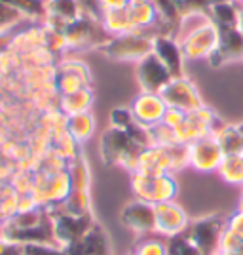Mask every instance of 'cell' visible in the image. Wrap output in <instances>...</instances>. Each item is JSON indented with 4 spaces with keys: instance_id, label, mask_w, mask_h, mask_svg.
I'll use <instances>...</instances> for the list:
<instances>
[{
    "instance_id": "cell-5",
    "label": "cell",
    "mask_w": 243,
    "mask_h": 255,
    "mask_svg": "<svg viewBox=\"0 0 243 255\" xmlns=\"http://www.w3.org/2000/svg\"><path fill=\"white\" fill-rule=\"evenodd\" d=\"M63 34L67 38V46H69V52L71 50H89V48H101L103 44L110 38V34L105 31L103 23L89 17L82 13L76 21L69 23L63 29Z\"/></svg>"
},
{
    "instance_id": "cell-16",
    "label": "cell",
    "mask_w": 243,
    "mask_h": 255,
    "mask_svg": "<svg viewBox=\"0 0 243 255\" xmlns=\"http://www.w3.org/2000/svg\"><path fill=\"white\" fill-rule=\"evenodd\" d=\"M152 53L165 65V69L169 71L173 78L186 76V73H184L186 57L182 53V48H180V42L177 36H173V34H156L154 42H152Z\"/></svg>"
},
{
    "instance_id": "cell-33",
    "label": "cell",
    "mask_w": 243,
    "mask_h": 255,
    "mask_svg": "<svg viewBox=\"0 0 243 255\" xmlns=\"http://www.w3.org/2000/svg\"><path fill=\"white\" fill-rule=\"evenodd\" d=\"M133 124H135V118L131 117V111H129V109L120 107V109H114V111L110 113V126L112 128H118V129L127 131Z\"/></svg>"
},
{
    "instance_id": "cell-38",
    "label": "cell",
    "mask_w": 243,
    "mask_h": 255,
    "mask_svg": "<svg viewBox=\"0 0 243 255\" xmlns=\"http://www.w3.org/2000/svg\"><path fill=\"white\" fill-rule=\"evenodd\" d=\"M0 255H23V246L0 233Z\"/></svg>"
},
{
    "instance_id": "cell-24",
    "label": "cell",
    "mask_w": 243,
    "mask_h": 255,
    "mask_svg": "<svg viewBox=\"0 0 243 255\" xmlns=\"http://www.w3.org/2000/svg\"><path fill=\"white\" fill-rule=\"evenodd\" d=\"M67 171L73 183V191H89L91 187V170L84 154L67 164Z\"/></svg>"
},
{
    "instance_id": "cell-2",
    "label": "cell",
    "mask_w": 243,
    "mask_h": 255,
    "mask_svg": "<svg viewBox=\"0 0 243 255\" xmlns=\"http://www.w3.org/2000/svg\"><path fill=\"white\" fill-rule=\"evenodd\" d=\"M129 189L133 192V198L156 206V204L175 200L179 194V183L173 173L145 175V173L133 171L129 173Z\"/></svg>"
},
{
    "instance_id": "cell-43",
    "label": "cell",
    "mask_w": 243,
    "mask_h": 255,
    "mask_svg": "<svg viewBox=\"0 0 243 255\" xmlns=\"http://www.w3.org/2000/svg\"><path fill=\"white\" fill-rule=\"evenodd\" d=\"M234 4H238V6H243V0H232Z\"/></svg>"
},
{
    "instance_id": "cell-34",
    "label": "cell",
    "mask_w": 243,
    "mask_h": 255,
    "mask_svg": "<svg viewBox=\"0 0 243 255\" xmlns=\"http://www.w3.org/2000/svg\"><path fill=\"white\" fill-rule=\"evenodd\" d=\"M243 240L240 236H236L234 233H230L228 229H224L219 240V254H238V250L242 248Z\"/></svg>"
},
{
    "instance_id": "cell-37",
    "label": "cell",
    "mask_w": 243,
    "mask_h": 255,
    "mask_svg": "<svg viewBox=\"0 0 243 255\" xmlns=\"http://www.w3.org/2000/svg\"><path fill=\"white\" fill-rule=\"evenodd\" d=\"M226 229L243 240V212L236 210L226 217Z\"/></svg>"
},
{
    "instance_id": "cell-26",
    "label": "cell",
    "mask_w": 243,
    "mask_h": 255,
    "mask_svg": "<svg viewBox=\"0 0 243 255\" xmlns=\"http://www.w3.org/2000/svg\"><path fill=\"white\" fill-rule=\"evenodd\" d=\"M57 210L74 213V215H93V202L89 191H73L63 204L55 206ZM53 210V208H52Z\"/></svg>"
},
{
    "instance_id": "cell-28",
    "label": "cell",
    "mask_w": 243,
    "mask_h": 255,
    "mask_svg": "<svg viewBox=\"0 0 243 255\" xmlns=\"http://www.w3.org/2000/svg\"><path fill=\"white\" fill-rule=\"evenodd\" d=\"M131 255H169V242L158 234L137 238Z\"/></svg>"
},
{
    "instance_id": "cell-25",
    "label": "cell",
    "mask_w": 243,
    "mask_h": 255,
    "mask_svg": "<svg viewBox=\"0 0 243 255\" xmlns=\"http://www.w3.org/2000/svg\"><path fill=\"white\" fill-rule=\"evenodd\" d=\"M10 6L11 10L19 11L25 19L44 21L46 19V0H0Z\"/></svg>"
},
{
    "instance_id": "cell-9",
    "label": "cell",
    "mask_w": 243,
    "mask_h": 255,
    "mask_svg": "<svg viewBox=\"0 0 243 255\" xmlns=\"http://www.w3.org/2000/svg\"><path fill=\"white\" fill-rule=\"evenodd\" d=\"M222 158L224 150L215 133L196 139L188 145V168L198 173H217Z\"/></svg>"
},
{
    "instance_id": "cell-40",
    "label": "cell",
    "mask_w": 243,
    "mask_h": 255,
    "mask_svg": "<svg viewBox=\"0 0 243 255\" xmlns=\"http://www.w3.org/2000/svg\"><path fill=\"white\" fill-rule=\"evenodd\" d=\"M238 31L243 36V6H238Z\"/></svg>"
},
{
    "instance_id": "cell-10",
    "label": "cell",
    "mask_w": 243,
    "mask_h": 255,
    "mask_svg": "<svg viewBox=\"0 0 243 255\" xmlns=\"http://www.w3.org/2000/svg\"><path fill=\"white\" fill-rule=\"evenodd\" d=\"M226 229V219L219 215H207L198 221H192L186 236L194 244L198 246L203 255H217L219 254V240H221L222 231Z\"/></svg>"
},
{
    "instance_id": "cell-42",
    "label": "cell",
    "mask_w": 243,
    "mask_h": 255,
    "mask_svg": "<svg viewBox=\"0 0 243 255\" xmlns=\"http://www.w3.org/2000/svg\"><path fill=\"white\" fill-rule=\"evenodd\" d=\"M143 2H150V0H131V4H143Z\"/></svg>"
},
{
    "instance_id": "cell-44",
    "label": "cell",
    "mask_w": 243,
    "mask_h": 255,
    "mask_svg": "<svg viewBox=\"0 0 243 255\" xmlns=\"http://www.w3.org/2000/svg\"><path fill=\"white\" fill-rule=\"evenodd\" d=\"M129 255H131V254H129Z\"/></svg>"
},
{
    "instance_id": "cell-29",
    "label": "cell",
    "mask_w": 243,
    "mask_h": 255,
    "mask_svg": "<svg viewBox=\"0 0 243 255\" xmlns=\"http://www.w3.org/2000/svg\"><path fill=\"white\" fill-rule=\"evenodd\" d=\"M52 147L57 150L67 162H73L74 158H78V156L82 154V149H80L82 145H80L69 131H63V133L55 135V137H53Z\"/></svg>"
},
{
    "instance_id": "cell-30",
    "label": "cell",
    "mask_w": 243,
    "mask_h": 255,
    "mask_svg": "<svg viewBox=\"0 0 243 255\" xmlns=\"http://www.w3.org/2000/svg\"><path fill=\"white\" fill-rule=\"evenodd\" d=\"M148 131H150V141H152V145H156V147H173V145H179L175 129H171L169 126H165V124H162V122H160L158 126L150 128Z\"/></svg>"
},
{
    "instance_id": "cell-32",
    "label": "cell",
    "mask_w": 243,
    "mask_h": 255,
    "mask_svg": "<svg viewBox=\"0 0 243 255\" xmlns=\"http://www.w3.org/2000/svg\"><path fill=\"white\" fill-rule=\"evenodd\" d=\"M23 21H25V17H23L19 11L11 10L10 6H6V4L0 2V32L13 31Z\"/></svg>"
},
{
    "instance_id": "cell-23",
    "label": "cell",
    "mask_w": 243,
    "mask_h": 255,
    "mask_svg": "<svg viewBox=\"0 0 243 255\" xmlns=\"http://www.w3.org/2000/svg\"><path fill=\"white\" fill-rule=\"evenodd\" d=\"M103 27L110 36H116V34H126V32H133L135 27L131 23L129 17V10L122 8V10H110L105 11L103 15Z\"/></svg>"
},
{
    "instance_id": "cell-18",
    "label": "cell",
    "mask_w": 243,
    "mask_h": 255,
    "mask_svg": "<svg viewBox=\"0 0 243 255\" xmlns=\"http://www.w3.org/2000/svg\"><path fill=\"white\" fill-rule=\"evenodd\" d=\"M65 252L67 255H112L110 254L112 248H110V240L105 231L97 223H93Z\"/></svg>"
},
{
    "instance_id": "cell-11",
    "label": "cell",
    "mask_w": 243,
    "mask_h": 255,
    "mask_svg": "<svg viewBox=\"0 0 243 255\" xmlns=\"http://www.w3.org/2000/svg\"><path fill=\"white\" fill-rule=\"evenodd\" d=\"M154 215H156V234L162 238H175L188 231L190 227V215L175 200L162 202L154 206Z\"/></svg>"
},
{
    "instance_id": "cell-21",
    "label": "cell",
    "mask_w": 243,
    "mask_h": 255,
    "mask_svg": "<svg viewBox=\"0 0 243 255\" xmlns=\"http://www.w3.org/2000/svg\"><path fill=\"white\" fill-rule=\"evenodd\" d=\"M95 117L89 113H80V115H73V117L67 118V131L73 135L80 145L87 143L89 139L93 137L95 133Z\"/></svg>"
},
{
    "instance_id": "cell-13",
    "label": "cell",
    "mask_w": 243,
    "mask_h": 255,
    "mask_svg": "<svg viewBox=\"0 0 243 255\" xmlns=\"http://www.w3.org/2000/svg\"><path fill=\"white\" fill-rule=\"evenodd\" d=\"M120 221L129 233H133L137 238L156 234V215H154V206L143 200L133 198L127 202L122 212H120Z\"/></svg>"
},
{
    "instance_id": "cell-20",
    "label": "cell",
    "mask_w": 243,
    "mask_h": 255,
    "mask_svg": "<svg viewBox=\"0 0 243 255\" xmlns=\"http://www.w3.org/2000/svg\"><path fill=\"white\" fill-rule=\"evenodd\" d=\"M95 101V94L91 88H84L80 92H74L69 96H59V103L57 109L63 113L65 117H73V115H80V113H89Z\"/></svg>"
},
{
    "instance_id": "cell-17",
    "label": "cell",
    "mask_w": 243,
    "mask_h": 255,
    "mask_svg": "<svg viewBox=\"0 0 243 255\" xmlns=\"http://www.w3.org/2000/svg\"><path fill=\"white\" fill-rule=\"evenodd\" d=\"M171 78H173L171 73L154 53L147 55L145 59H141L137 63V82L141 92L162 94L163 88L171 82Z\"/></svg>"
},
{
    "instance_id": "cell-36",
    "label": "cell",
    "mask_w": 243,
    "mask_h": 255,
    "mask_svg": "<svg viewBox=\"0 0 243 255\" xmlns=\"http://www.w3.org/2000/svg\"><path fill=\"white\" fill-rule=\"evenodd\" d=\"M186 115H188V113H182V111H179V109L167 107V111H165V115H163L162 124L169 126L171 129H179V128L182 126V122L186 120Z\"/></svg>"
},
{
    "instance_id": "cell-6",
    "label": "cell",
    "mask_w": 243,
    "mask_h": 255,
    "mask_svg": "<svg viewBox=\"0 0 243 255\" xmlns=\"http://www.w3.org/2000/svg\"><path fill=\"white\" fill-rule=\"evenodd\" d=\"M50 221H52V236L53 244L59 248H71V246L82 236V234L95 223L93 215H74L53 208L50 210Z\"/></svg>"
},
{
    "instance_id": "cell-22",
    "label": "cell",
    "mask_w": 243,
    "mask_h": 255,
    "mask_svg": "<svg viewBox=\"0 0 243 255\" xmlns=\"http://www.w3.org/2000/svg\"><path fill=\"white\" fill-rule=\"evenodd\" d=\"M217 175L232 187H243V154H224Z\"/></svg>"
},
{
    "instance_id": "cell-14",
    "label": "cell",
    "mask_w": 243,
    "mask_h": 255,
    "mask_svg": "<svg viewBox=\"0 0 243 255\" xmlns=\"http://www.w3.org/2000/svg\"><path fill=\"white\" fill-rule=\"evenodd\" d=\"M145 175H167L177 173V150L173 147H145L139 154L137 170Z\"/></svg>"
},
{
    "instance_id": "cell-3",
    "label": "cell",
    "mask_w": 243,
    "mask_h": 255,
    "mask_svg": "<svg viewBox=\"0 0 243 255\" xmlns=\"http://www.w3.org/2000/svg\"><path fill=\"white\" fill-rule=\"evenodd\" d=\"M152 42H154L152 32L133 31L110 36L99 48V52L106 55L108 59H114V61H135V63H139L141 59H145L147 55L152 53Z\"/></svg>"
},
{
    "instance_id": "cell-35",
    "label": "cell",
    "mask_w": 243,
    "mask_h": 255,
    "mask_svg": "<svg viewBox=\"0 0 243 255\" xmlns=\"http://www.w3.org/2000/svg\"><path fill=\"white\" fill-rule=\"evenodd\" d=\"M23 255H67V252L55 244H25Z\"/></svg>"
},
{
    "instance_id": "cell-12",
    "label": "cell",
    "mask_w": 243,
    "mask_h": 255,
    "mask_svg": "<svg viewBox=\"0 0 243 255\" xmlns=\"http://www.w3.org/2000/svg\"><path fill=\"white\" fill-rule=\"evenodd\" d=\"M160 96L163 97L167 107L179 109L182 113H192V111L205 105L198 86L194 84L188 76L171 78V82L163 88V92Z\"/></svg>"
},
{
    "instance_id": "cell-41",
    "label": "cell",
    "mask_w": 243,
    "mask_h": 255,
    "mask_svg": "<svg viewBox=\"0 0 243 255\" xmlns=\"http://www.w3.org/2000/svg\"><path fill=\"white\" fill-rule=\"evenodd\" d=\"M236 210H240V212H243V192L240 194V200H238V206H236Z\"/></svg>"
},
{
    "instance_id": "cell-15",
    "label": "cell",
    "mask_w": 243,
    "mask_h": 255,
    "mask_svg": "<svg viewBox=\"0 0 243 255\" xmlns=\"http://www.w3.org/2000/svg\"><path fill=\"white\" fill-rule=\"evenodd\" d=\"M131 117L135 118L139 126L150 128L158 126L163 120V115L167 111V103L163 101V97L160 94H150V92H139L135 99L129 105Z\"/></svg>"
},
{
    "instance_id": "cell-4",
    "label": "cell",
    "mask_w": 243,
    "mask_h": 255,
    "mask_svg": "<svg viewBox=\"0 0 243 255\" xmlns=\"http://www.w3.org/2000/svg\"><path fill=\"white\" fill-rule=\"evenodd\" d=\"M177 38L186 61H201V59L209 61L213 53L217 52L221 40L219 29L207 17H201L194 27H190V31H182Z\"/></svg>"
},
{
    "instance_id": "cell-1",
    "label": "cell",
    "mask_w": 243,
    "mask_h": 255,
    "mask_svg": "<svg viewBox=\"0 0 243 255\" xmlns=\"http://www.w3.org/2000/svg\"><path fill=\"white\" fill-rule=\"evenodd\" d=\"M143 147H139L129 133L118 128H108L105 133L101 135L99 141V154L105 164L110 166H122L129 173L137 170L139 154Z\"/></svg>"
},
{
    "instance_id": "cell-8",
    "label": "cell",
    "mask_w": 243,
    "mask_h": 255,
    "mask_svg": "<svg viewBox=\"0 0 243 255\" xmlns=\"http://www.w3.org/2000/svg\"><path fill=\"white\" fill-rule=\"evenodd\" d=\"M224 122H221V118L217 117V113L211 107L203 105L196 111H192L186 115V120L182 122V126L179 129H175L177 133V141L180 145H190L192 141L201 139L205 135L215 133Z\"/></svg>"
},
{
    "instance_id": "cell-7",
    "label": "cell",
    "mask_w": 243,
    "mask_h": 255,
    "mask_svg": "<svg viewBox=\"0 0 243 255\" xmlns=\"http://www.w3.org/2000/svg\"><path fill=\"white\" fill-rule=\"evenodd\" d=\"M91 71L89 67L74 57H61L55 63V90L59 96H69L84 88H91Z\"/></svg>"
},
{
    "instance_id": "cell-27",
    "label": "cell",
    "mask_w": 243,
    "mask_h": 255,
    "mask_svg": "<svg viewBox=\"0 0 243 255\" xmlns=\"http://www.w3.org/2000/svg\"><path fill=\"white\" fill-rule=\"evenodd\" d=\"M219 2H222V0H173L180 21L194 17V15H205L207 17L209 10Z\"/></svg>"
},
{
    "instance_id": "cell-19",
    "label": "cell",
    "mask_w": 243,
    "mask_h": 255,
    "mask_svg": "<svg viewBox=\"0 0 243 255\" xmlns=\"http://www.w3.org/2000/svg\"><path fill=\"white\" fill-rule=\"evenodd\" d=\"M82 6L78 0H46V23L52 29L63 31L69 23L76 21L82 15Z\"/></svg>"
},
{
    "instance_id": "cell-31",
    "label": "cell",
    "mask_w": 243,
    "mask_h": 255,
    "mask_svg": "<svg viewBox=\"0 0 243 255\" xmlns=\"http://www.w3.org/2000/svg\"><path fill=\"white\" fill-rule=\"evenodd\" d=\"M169 255H203L186 234L169 238Z\"/></svg>"
},
{
    "instance_id": "cell-39",
    "label": "cell",
    "mask_w": 243,
    "mask_h": 255,
    "mask_svg": "<svg viewBox=\"0 0 243 255\" xmlns=\"http://www.w3.org/2000/svg\"><path fill=\"white\" fill-rule=\"evenodd\" d=\"M101 4H103L105 11L122 10V8H127L131 4V0H101Z\"/></svg>"
}]
</instances>
